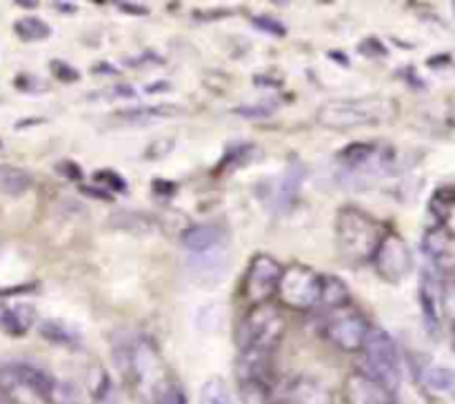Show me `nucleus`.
Masks as SVG:
<instances>
[{
    "mask_svg": "<svg viewBox=\"0 0 455 404\" xmlns=\"http://www.w3.org/2000/svg\"><path fill=\"white\" fill-rule=\"evenodd\" d=\"M283 266L275 257L265 256V253H258L251 257L247 266V273H244L243 282V293L247 297L249 305L260 306L267 305L271 297L278 293L280 278H283Z\"/></svg>",
    "mask_w": 455,
    "mask_h": 404,
    "instance_id": "obj_8",
    "label": "nucleus"
},
{
    "mask_svg": "<svg viewBox=\"0 0 455 404\" xmlns=\"http://www.w3.org/2000/svg\"><path fill=\"white\" fill-rule=\"evenodd\" d=\"M198 404H234V398L222 377H209L200 389Z\"/></svg>",
    "mask_w": 455,
    "mask_h": 404,
    "instance_id": "obj_23",
    "label": "nucleus"
},
{
    "mask_svg": "<svg viewBox=\"0 0 455 404\" xmlns=\"http://www.w3.org/2000/svg\"><path fill=\"white\" fill-rule=\"evenodd\" d=\"M34 320H36L34 306L29 305L4 306L0 331H7L12 333V336H22V333H27V329L34 324Z\"/></svg>",
    "mask_w": 455,
    "mask_h": 404,
    "instance_id": "obj_18",
    "label": "nucleus"
},
{
    "mask_svg": "<svg viewBox=\"0 0 455 404\" xmlns=\"http://www.w3.org/2000/svg\"><path fill=\"white\" fill-rule=\"evenodd\" d=\"M227 240V231L220 225H191L189 229L182 234V244L189 249L196 256H207V253H216L218 247H222Z\"/></svg>",
    "mask_w": 455,
    "mask_h": 404,
    "instance_id": "obj_13",
    "label": "nucleus"
},
{
    "mask_svg": "<svg viewBox=\"0 0 455 404\" xmlns=\"http://www.w3.org/2000/svg\"><path fill=\"white\" fill-rule=\"evenodd\" d=\"M178 107L172 105H158V107H138V109H124L118 111L116 115H120V120H127V123H156V120L172 118L178 114Z\"/></svg>",
    "mask_w": 455,
    "mask_h": 404,
    "instance_id": "obj_20",
    "label": "nucleus"
},
{
    "mask_svg": "<svg viewBox=\"0 0 455 404\" xmlns=\"http://www.w3.org/2000/svg\"><path fill=\"white\" fill-rule=\"evenodd\" d=\"M420 306H422V318L429 331H435L440 327L444 311V287L435 273L425 271L420 278Z\"/></svg>",
    "mask_w": 455,
    "mask_h": 404,
    "instance_id": "obj_12",
    "label": "nucleus"
},
{
    "mask_svg": "<svg viewBox=\"0 0 455 404\" xmlns=\"http://www.w3.org/2000/svg\"><path fill=\"white\" fill-rule=\"evenodd\" d=\"M34 186V176L27 169L13 167V164H0V195H16L27 194Z\"/></svg>",
    "mask_w": 455,
    "mask_h": 404,
    "instance_id": "obj_16",
    "label": "nucleus"
},
{
    "mask_svg": "<svg viewBox=\"0 0 455 404\" xmlns=\"http://www.w3.org/2000/svg\"><path fill=\"white\" fill-rule=\"evenodd\" d=\"M444 309H447L455 320V284L444 287Z\"/></svg>",
    "mask_w": 455,
    "mask_h": 404,
    "instance_id": "obj_28",
    "label": "nucleus"
},
{
    "mask_svg": "<svg viewBox=\"0 0 455 404\" xmlns=\"http://www.w3.org/2000/svg\"><path fill=\"white\" fill-rule=\"evenodd\" d=\"M38 331L44 340L53 342V345H60V346L78 345V340H80V336L74 331V329H69L67 324L58 322V320H44V322H40Z\"/></svg>",
    "mask_w": 455,
    "mask_h": 404,
    "instance_id": "obj_22",
    "label": "nucleus"
},
{
    "mask_svg": "<svg viewBox=\"0 0 455 404\" xmlns=\"http://www.w3.org/2000/svg\"><path fill=\"white\" fill-rule=\"evenodd\" d=\"M156 404H187V398L180 386L173 384V382H164V384L158 386Z\"/></svg>",
    "mask_w": 455,
    "mask_h": 404,
    "instance_id": "obj_24",
    "label": "nucleus"
},
{
    "mask_svg": "<svg viewBox=\"0 0 455 404\" xmlns=\"http://www.w3.org/2000/svg\"><path fill=\"white\" fill-rule=\"evenodd\" d=\"M422 382L429 391L443 395H451L455 400V368L449 367H429L422 373Z\"/></svg>",
    "mask_w": 455,
    "mask_h": 404,
    "instance_id": "obj_19",
    "label": "nucleus"
},
{
    "mask_svg": "<svg viewBox=\"0 0 455 404\" xmlns=\"http://www.w3.org/2000/svg\"><path fill=\"white\" fill-rule=\"evenodd\" d=\"M398 115V105L391 98H345V100H329L315 114V120L323 127L333 131H349L358 127L385 124Z\"/></svg>",
    "mask_w": 455,
    "mask_h": 404,
    "instance_id": "obj_1",
    "label": "nucleus"
},
{
    "mask_svg": "<svg viewBox=\"0 0 455 404\" xmlns=\"http://www.w3.org/2000/svg\"><path fill=\"white\" fill-rule=\"evenodd\" d=\"M284 333V320L278 309L269 305L253 306L235 331V345L240 353L256 351V353H274L280 337Z\"/></svg>",
    "mask_w": 455,
    "mask_h": 404,
    "instance_id": "obj_3",
    "label": "nucleus"
},
{
    "mask_svg": "<svg viewBox=\"0 0 455 404\" xmlns=\"http://www.w3.org/2000/svg\"><path fill=\"white\" fill-rule=\"evenodd\" d=\"M13 31H16L18 38L25 40V43H38V40H44L52 36V29H49L47 22L40 20V18L36 16L18 18V20L13 22Z\"/></svg>",
    "mask_w": 455,
    "mask_h": 404,
    "instance_id": "obj_21",
    "label": "nucleus"
},
{
    "mask_svg": "<svg viewBox=\"0 0 455 404\" xmlns=\"http://www.w3.org/2000/svg\"><path fill=\"white\" fill-rule=\"evenodd\" d=\"M93 180L100 182L102 189L120 191V194H124V191H127V182H124V178L118 176L116 171H111V169H102V171H98L96 176H93Z\"/></svg>",
    "mask_w": 455,
    "mask_h": 404,
    "instance_id": "obj_25",
    "label": "nucleus"
},
{
    "mask_svg": "<svg viewBox=\"0 0 455 404\" xmlns=\"http://www.w3.org/2000/svg\"><path fill=\"white\" fill-rule=\"evenodd\" d=\"M258 25V29H265V31H271L274 36H283L284 29H283V22L278 20H269V18H256L253 20Z\"/></svg>",
    "mask_w": 455,
    "mask_h": 404,
    "instance_id": "obj_27",
    "label": "nucleus"
},
{
    "mask_svg": "<svg viewBox=\"0 0 455 404\" xmlns=\"http://www.w3.org/2000/svg\"><path fill=\"white\" fill-rule=\"evenodd\" d=\"M422 249L440 269H449L455 265V235L444 225L427 231L422 238Z\"/></svg>",
    "mask_w": 455,
    "mask_h": 404,
    "instance_id": "obj_14",
    "label": "nucleus"
},
{
    "mask_svg": "<svg viewBox=\"0 0 455 404\" xmlns=\"http://www.w3.org/2000/svg\"><path fill=\"white\" fill-rule=\"evenodd\" d=\"M52 69H53V75H56L58 80H62V83H74V80L78 78V71L71 69V67L67 65V62L53 60Z\"/></svg>",
    "mask_w": 455,
    "mask_h": 404,
    "instance_id": "obj_26",
    "label": "nucleus"
},
{
    "mask_svg": "<svg viewBox=\"0 0 455 404\" xmlns=\"http://www.w3.org/2000/svg\"><path fill=\"white\" fill-rule=\"evenodd\" d=\"M120 9H123V12H132V13H140V16H145V13H149V9L145 7V4H129V3H120L118 4Z\"/></svg>",
    "mask_w": 455,
    "mask_h": 404,
    "instance_id": "obj_29",
    "label": "nucleus"
},
{
    "mask_svg": "<svg viewBox=\"0 0 455 404\" xmlns=\"http://www.w3.org/2000/svg\"><path fill=\"white\" fill-rule=\"evenodd\" d=\"M364 351V373L380 382L385 389L395 393L403 380V367H400V351L394 337L385 329L371 327L367 340L363 345Z\"/></svg>",
    "mask_w": 455,
    "mask_h": 404,
    "instance_id": "obj_4",
    "label": "nucleus"
},
{
    "mask_svg": "<svg viewBox=\"0 0 455 404\" xmlns=\"http://www.w3.org/2000/svg\"><path fill=\"white\" fill-rule=\"evenodd\" d=\"M320 302L329 309H345L351 302V291L338 275H323L320 278Z\"/></svg>",
    "mask_w": 455,
    "mask_h": 404,
    "instance_id": "obj_17",
    "label": "nucleus"
},
{
    "mask_svg": "<svg viewBox=\"0 0 455 404\" xmlns=\"http://www.w3.org/2000/svg\"><path fill=\"white\" fill-rule=\"evenodd\" d=\"M371 324L360 311L354 309H338L333 313L331 322L327 324V336L338 349L342 351H363L364 340H367Z\"/></svg>",
    "mask_w": 455,
    "mask_h": 404,
    "instance_id": "obj_10",
    "label": "nucleus"
},
{
    "mask_svg": "<svg viewBox=\"0 0 455 404\" xmlns=\"http://www.w3.org/2000/svg\"><path fill=\"white\" fill-rule=\"evenodd\" d=\"M373 265H376V271L380 273L382 280L400 282L413 269L411 249L398 234L382 235L380 244L376 249V256H373Z\"/></svg>",
    "mask_w": 455,
    "mask_h": 404,
    "instance_id": "obj_9",
    "label": "nucleus"
},
{
    "mask_svg": "<svg viewBox=\"0 0 455 404\" xmlns=\"http://www.w3.org/2000/svg\"><path fill=\"white\" fill-rule=\"evenodd\" d=\"M274 404H298L296 400H280V402H274Z\"/></svg>",
    "mask_w": 455,
    "mask_h": 404,
    "instance_id": "obj_31",
    "label": "nucleus"
},
{
    "mask_svg": "<svg viewBox=\"0 0 455 404\" xmlns=\"http://www.w3.org/2000/svg\"><path fill=\"white\" fill-rule=\"evenodd\" d=\"M235 376L244 404H265L271 391V353H240Z\"/></svg>",
    "mask_w": 455,
    "mask_h": 404,
    "instance_id": "obj_6",
    "label": "nucleus"
},
{
    "mask_svg": "<svg viewBox=\"0 0 455 404\" xmlns=\"http://www.w3.org/2000/svg\"><path fill=\"white\" fill-rule=\"evenodd\" d=\"M382 240L378 222L363 209L347 204L336 213V247L338 253L349 265H363L373 260Z\"/></svg>",
    "mask_w": 455,
    "mask_h": 404,
    "instance_id": "obj_2",
    "label": "nucleus"
},
{
    "mask_svg": "<svg viewBox=\"0 0 455 404\" xmlns=\"http://www.w3.org/2000/svg\"><path fill=\"white\" fill-rule=\"evenodd\" d=\"M0 389L18 404L49 402L56 380L34 364L13 362L0 368Z\"/></svg>",
    "mask_w": 455,
    "mask_h": 404,
    "instance_id": "obj_5",
    "label": "nucleus"
},
{
    "mask_svg": "<svg viewBox=\"0 0 455 404\" xmlns=\"http://www.w3.org/2000/svg\"><path fill=\"white\" fill-rule=\"evenodd\" d=\"M307 169L305 164L300 162H291L287 167V171L283 173L278 182V191H275V209L278 213H287L291 211L293 204H296L298 191H300L302 182H305Z\"/></svg>",
    "mask_w": 455,
    "mask_h": 404,
    "instance_id": "obj_15",
    "label": "nucleus"
},
{
    "mask_svg": "<svg viewBox=\"0 0 455 404\" xmlns=\"http://www.w3.org/2000/svg\"><path fill=\"white\" fill-rule=\"evenodd\" d=\"M451 346H453V351H455V320H453V324H451Z\"/></svg>",
    "mask_w": 455,
    "mask_h": 404,
    "instance_id": "obj_30",
    "label": "nucleus"
},
{
    "mask_svg": "<svg viewBox=\"0 0 455 404\" xmlns=\"http://www.w3.org/2000/svg\"><path fill=\"white\" fill-rule=\"evenodd\" d=\"M320 278L314 269L305 265H291L283 271L278 284V297L284 306L307 311L320 302Z\"/></svg>",
    "mask_w": 455,
    "mask_h": 404,
    "instance_id": "obj_7",
    "label": "nucleus"
},
{
    "mask_svg": "<svg viewBox=\"0 0 455 404\" xmlns=\"http://www.w3.org/2000/svg\"><path fill=\"white\" fill-rule=\"evenodd\" d=\"M342 391H345L347 404H395V393L385 389L363 368L347 376Z\"/></svg>",
    "mask_w": 455,
    "mask_h": 404,
    "instance_id": "obj_11",
    "label": "nucleus"
}]
</instances>
